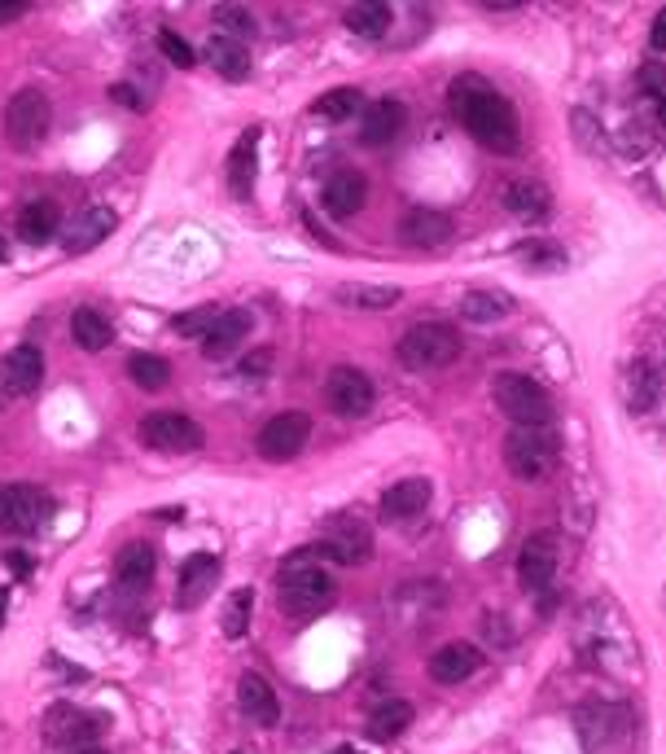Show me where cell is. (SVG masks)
Returning <instances> with one entry per match:
<instances>
[{"label":"cell","mask_w":666,"mask_h":754,"mask_svg":"<svg viewBox=\"0 0 666 754\" xmlns=\"http://www.w3.org/2000/svg\"><path fill=\"white\" fill-rule=\"evenodd\" d=\"M216 22H220L223 31H237V35H250V31H254V18H250L241 4H220V9H216Z\"/></svg>","instance_id":"f35d334b"},{"label":"cell","mask_w":666,"mask_h":754,"mask_svg":"<svg viewBox=\"0 0 666 754\" xmlns=\"http://www.w3.org/2000/svg\"><path fill=\"white\" fill-rule=\"evenodd\" d=\"M308 439H312V417L308 412H277L259 430L254 448H259L263 461H294L308 448Z\"/></svg>","instance_id":"9c48e42d"},{"label":"cell","mask_w":666,"mask_h":754,"mask_svg":"<svg viewBox=\"0 0 666 754\" xmlns=\"http://www.w3.org/2000/svg\"><path fill=\"white\" fill-rule=\"evenodd\" d=\"M71 754H106L102 746H80V751H71Z\"/></svg>","instance_id":"7dc6e473"},{"label":"cell","mask_w":666,"mask_h":754,"mask_svg":"<svg viewBox=\"0 0 666 754\" xmlns=\"http://www.w3.org/2000/svg\"><path fill=\"white\" fill-rule=\"evenodd\" d=\"M333 579L321 570V566H285L281 570V584H277V597H281V610L294 615V619H312L321 615L333 601Z\"/></svg>","instance_id":"3957f363"},{"label":"cell","mask_w":666,"mask_h":754,"mask_svg":"<svg viewBox=\"0 0 666 754\" xmlns=\"http://www.w3.org/2000/svg\"><path fill=\"white\" fill-rule=\"evenodd\" d=\"M53 124V111H49V97L44 88H18L4 106V136L13 149H35L44 140V132Z\"/></svg>","instance_id":"5b68a950"},{"label":"cell","mask_w":666,"mask_h":754,"mask_svg":"<svg viewBox=\"0 0 666 754\" xmlns=\"http://www.w3.org/2000/svg\"><path fill=\"white\" fill-rule=\"evenodd\" d=\"M373 399H377V386H373V377L360 374V369H351V365L333 369L330 381H325V404H330L337 417H346V421H355V417H368Z\"/></svg>","instance_id":"8fae6325"},{"label":"cell","mask_w":666,"mask_h":754,"mask_svg":"<svg viewBox=\"0 0 666 754\" xmlns=\"http://www.w3.org/2000/svg\"><path fill=\"white\" fill-rule=\"evenodd\" d=\"M404 119H408L404 102H395V97L368 102V111H364V127H360V136H364V145H391V140L399 136V127H404Z\"/></svg>","instance_id":"cb8c5ba5"},{"label":"cell","mask_w":666,"mask_h":754,"mask_svg":"<svg viewBox=\"0 0 666 754\" xmlns=\"http://www.w3.org/2000/svg\"><path fill=\"white\" fill-rule=\"evenodd\" d=\"M395 356L413 374H435V369H447L460 356V334L444 321H422L399 338Z\"/></svg>","instance_id":"7a4b0ae2"},{"label":"cell","mask_w":666,"mask_h":754,"mask_svg":"<svg viewBox=\"0 0 666 754\" xmlns=\"http://www.w3.org/2000/svg\"><path fill=\"white\" fill-rule=\"evenodd\" d=\"M158 49H163V53H167V62H171V66H180V71H189V66L198 62L194 44H189V40H180L176 31H158Z\"/></svg>","instance_id":"8d00e7d4"},{"label":"cell","mask_w":666,"mask_h":754,"mask_svg":"<svg viewBox=\"0 0 666 754\" xmlns=\"http://www.w3.org/2000/svg\"><path fill=\"white\" fill-rule=\"evenodd\" d=\"M321 119H333V124H342V119H351V115H360L364 111V97H360V88H333L325 97H316V106H312Z\"/></svg>","instance_id":"e575fe53"},{"label":"cell","mask_w":666,"mask_h":754,"mask_svg":"<svg viewBox=\"0 0 666 754\" xmlns=\"http://www.w3.org/2000/svg\"><path fill=\"white\" fill-rule=\"evenodd\" d=\"M504 461L522 483H540L556 470V439L540 426H522L504 443Z\"/></svg>","instance_id":"8992f818"},{"label":"cell","mask_w":666,"mask_h":754,"mask_svg":"<svg viewBox=\"0 0 666 754\" xmlns=\"http://www.w3.org/2000/svg\"><path fill=\"white\" fill-rule=\"evenodd\" d=\"M250 606H254V593H250V588H237L232 601H228V615H223V636H246Z\"/></svg>","instance_id":"d590c367"},{"label":"cell","mask_w":666,"mask_h":754,"mask_svg":"<svg viewBox=\"0 0 666 754\" xmlns=\"http://www.w3.org/2000/svg\"><path fill=\"white\" fill-rule=\"evenodd\" d=\"M254 149H259V127H246L241 140H237L232 154H228V189H232L237 198H250V193H254V171H259Z\"/></svg>","instance_id":"7402d4cb"},{"label":"cell","mask_w":666,"mask_h":754,"mask_svg":"<svg viewBox=\"0 0 666 754\" xmlns=\"http://www.w3.org/2000/svg\"><path fill=\"white\" fill-rule=\"evenodd\" d=\"M513 312V299L509 294H496V290H469L460 299V316L474 321V325H491V321H504Z\"/></svg>","instance_id":"1f68e13d"},{"label":"cell","mask_w":666,"mask_h":754,"mask_svg":"<svg viewBox=\"0 0 666 754\" xmlns=\"http://www.w3.org/2000/svg\"><path fill=\"white\" fill-rule=\"evenodd\" d=\"M0 381H4L9 395H31L44 381V356L35 347H13L0 360Z\"/></svg>","instance_id":"d6986e66"},{"label":"cell","mask_w":666,"mask_h":754,"mask_svg":"<svg viewBox=\"0 0 666 754\" xmlns=\"http://www.w3.org/2000/svg\"><path fill=\"white\" fill-rule=\"evenodd\" d=\"M211 325H216V312H211V307H194V312H180V316L171 321V329H176L180 338H194V334L207 338Z\"/></svg>","instance_id":"74e56055"},{"label":"cell","mask_w":666,"mask_h":754,"mask_svg":"<svg viewBox=\"0 0 666 754\" xmlns=\"http://www.w3.org/2000/svg\"><path fill=\"white\" fill-rule=\"evenodd\" d=\"M321 557H330L337 566H364L373 557V531L368 522H360L355 513H337L330 526H325V540L312 548Z\"/></svg>","instance_id":"52a82bcc"},{"label":"cell","mask_w":666,"mask_h":754,"mask_svg":"<svg viewBox=\"0 0 666 754\" xmlns=\"http://www.w3.org/2000/svg\"><path fill=\"white\" fill-rule=\"evenodd\" d=\"M333 754H355V751H351V746H342V751H333Z\"/></svg>","instance_id":"f907efd6"},{"label":"cell","mask_w":666,"mask_h":754,"mask_svg":"<svg viewBox=\"0 0 666 754\" xmlns=\"http://www.w3.org/2000/svg\"><path fill=\"white\" fill-rule=\"evenodd\" d=\"M399 233H404L408 247L435 251V247H444L447 238H451V216L430 211V207H417V211H408V216L399 220Z\"/></svg>","instance_id":"ac0fdd59"},{"label":"cell","mask_w":666,"mask_h":754,"mask_svg":"<svg viewBox=\"0 0 666 754\" xmlns=\"http://www.w3.org/2000/svg\"><path fill=\"white\" fill-rule=\"evenodd\" d=\"M4 562H9V570H13V575H31V570H35V562H31L27 553H18V548H13V553H4Z\"/></svg>","instance_id":"7bdbcfd3"},{"label":"cell","mask_w":666,"mask_h":754,"mask_svg":"<svg viewBox=\"0 0 666 754\" xmlns=\"http://www.w3.org/2000/svg\"><path fill=\"white\" fill-rule=\"evenodd\" d=\"M22 9H27L22 0H0V27L13 22V18H22Z\"/></svg>","instance_id":"f6af8a7d"},{"label":"cell","mask_w":666,"mask_h":754,"mask_svg":"<svg viewBox=\"0 0 666 754\" xmlns=\"http://www.w3.org/2000/svg\"><path fill=\"white\" fill-rule=\"evenodd\" d=\"M106 729V720L102 715H89V711H80V706H53L49 715H44V742L49 746H58V751H80V746H93V737Z\"/></svg>","instance_id":"30bf717a"},{"label":"cell","mask_w":666,"mask_h":754,"mask_svg":"<svg viewBox=\"0 0 666 754\" xmlns=\"http://www.w3.org/2000/svg\"><path fill=\"white\" fill-rule=\"evenodd\" d=\"M556 575V540L549 531H535L527 544H522V557H518V579H522V588H531V593H540V588H549Z\"/></svg>","instance_id":"4fadbf2b"},{"label":"cell","mask_w":666,"mask_h":754,"mask_svg":"<svg viewBox=\"0 0 666 754\" xmlns=\"http://www.w3.org/2000/svg\"><path fill=\"white\" fill-rule=\"evenodd\" d=\"M237 706H241V715H246L250 724H259V729H272V724L281 720L277 689H272L263 676H254V671L241 676V684H237Z\"/></svg>","instance_id":"e0dca14e"},{"label":"cell","mask_w":666,"mask_h":754,"mask_svg":"<svg viewBox=\"0 0 666 754\" xmlns=\"http://www.w3.org/2000/svg\"><path fill=\"white\" fill-rule=\"evenodd\" d=\"M268 365H272V352H250L241 360V374L246 377H268Z\"/></svg>","instance_id":"60d3db41"},{"label":"cell","mask_w":666,"mask_h":754,"mask_svg":"<svg viewBox=\"0 0 666 754\" xmlns=\"http://www.w3.org/2000/svg\"><path fill=\"white\" fill-rule=\"evenodd\" d=\"M518 254L522 259H535V268H561L565 263L561 247H553V242H527V247H518Z\"/></svg>","instance_id":"ab89813d"},{"label":"cell","mask_w":666,"mask_h":754,"mask_svg":"<svg viewBox=\"0 0 666 754\" xmlns=\"http://www.w3.org/2000/svg\"><path fill=\"white\" fill-rule=\"evenodd\" d=\"M333 299H337L342 307L386 312V307H395V303L404 299V290H399V285H355V281H346V285H337V290H333Z\"/></svg>","instance_id":"4316f807"},{"label":"cell","mask_w":666,"mask_h":754,"mask_svg":"<svg viewBox=\"0 0 666 754\" xmlns=\"http://www.w3.org/2000/svg\"><path fill=\"white\" fill-rule=\"evenodd\" d=\"M154 570H158V553L149 548V544H127L123 553H118V562H114V575H118V588H127V593H145L149 588V579H154Z\"/></svg>","instance_id":"603a6c76"},{"label":"cell","mask_w":666,"mask_h":754,"mask_svg":"<svg viewBox=\"0 0 666 754\" xmlns=\"http://www.w3.org/2000/svg\"><path fill=\"white\" fill-rule=\"evenodd\" d=\"M658 119H663V124H666V102H663V106H658Z\"/></svg>","instance_id":"c3c4849f"},{"label":"cell","mask_w":666,"mask_h":754,"mask_svg":"<svg viewBox=\"0 0 666 754\" xmlns=\"http://www.w3.org/2000/svg\"><path fill=\"white\" fill-rule=\"evenodd\" d=\"M413 724V706L404 702V698H391V702H382L373 715H368V737L373 742H395V737H404V729Z\"/></svg>","instance_id":"f546056e"},{"label":"cell","mask_w":666,"mask_h":754,"mask_svg":"<svg viewBox=\"0 0 666 754\" xmlns=\"http://www.w3.org/2000/svg\"><path fill=\"white\" fill-rule=\"evenodd\" d=\"M216 579H220V557H211V553H194V557L180 566L176 606H180V610H194V606H202V601L211 597Z\"/></svg>","instance_id":"2e32d148"},{"label":"cell","mask_w":666,"mask_h":754,"mask_svg":"<svg viewBox=\"0 0 666 754\" xmlns=\"http://www.w3.org/2000/svg\"><path fill=\"white\" fill-rule=\"evenodd\" d=\"M111 97L118 102V106H132V111H145V102L132 93V84H114L111 88Z\"/></svg>","instance_id":"b9f144b4"},{"label":"cell","mask_w":666,"mask_h":754,"mask_svg":"<svg viewBox=\"0 0 666 754\" xmlns=\"http://www.w3.org/2000/svg\"><path fill=\"white\" fill-rule=\"evenodd\" d=\"M447 102H451V111L460 115L465 132H469L478 145H487V149H496V154H513V149H518V140H522L518 111H513L482 75H456L451 88H447Z\"/></svg>","instance_id":"6da1fadb"},{"label":"cell","mask_w":666,"mask_h":754,"mask_svg":"<svg viewBox=\"0 0 666 754\" xmlns=\"http://www.w3.org/2000/svg\"><path fill=\"white\" fill-rule=\"evenodd\" d=\"M422 509H430V483L426 479H404L382 496V517L386 522H408Z\"/></svg>","instance_id":"d4e9b609"},{"label":"cell","mask_w":666,"mask_h":754,"mask_svg":"<svg viewBox=\"0 0 666 754\" xmlns=\"http://www.w3.org/2000/svg\"><path fill=\"white\" fill-rule=\"evenodd\" d=\"M478 667H482V653H478L469 640H451V645H444V649L430 658V676H435L439 684H460V680H469Z\"/></svg>","instance_id":"44dd1931"},{"label":"cell","mask_w":666,"mask_h":754,"mask_svg":"<svg viewBox=\"0 0 666 754\" xmlns=\"http://www.w3.org/2000/svg\"><path fill=\"white\" fill-rule=\"evenodd\" d=\"M53 233H62V216H58V207H53V202H44V198L27 202V207H22V216H18V238H22L27 247H44V242H53Z\"/></svg>","instance_id":"484cf974"},{"label":"cell","mask_w":666,"mask_h":754,"mask_svg":"<svg viewBox=\"0 0 666 754\" xmlns=\"http://www.w3.org/2000/svg\"><path fill=\"white\" fill-rule=\"evenodd\" d=\"M504 207H509L513 216H522V220H544V216H549V207H553V198H549V189H544V185H535V180H518V185H509V189H504Z\"/></svg>","instance_id":"4dcf8cb0"},{"label":"cell","mask_w":666,"mask_h":754,"mask_svg":"<svg viewBox=\"0 0 666 754\" xmlns=\"http://www.w3.org/2000/svg\"><path fill=\"white\" fill-rule=\"evenodd\" d=\"M491 395L500 404V412L518 426H544L553 417V395L535 381V377L522 374H500L491 381Z\"/></svg>","instance_id":"277c9868"},{"label":"cell","mask_w":666,"mask_h":754,"mask_svg":"<svg viewBox=\"0 0 666 754\" xmlns=\"http://www.w3.org/2000/svg\"><path fill=\"white\" fill-rule=\"evenodd\" d=\"M136 434L154 452H198L202 448V426L185 412H149V417H141Z\"/></svg>","instance_id":"ba28073f"},{"label":"cell","mask_w":666,"mask_h":754,"mask_svg":"<svg viewBox=\"0 0 666 754\" xmlns=\"http://www.w3.org/2000/svg\"><path fill=\"white\" fill-rule=\"evenodd\" d=\"M207 62L216 66V75L223 80H246L250 75V53H246V44L241 40H232V35H211V44H207Z\"/></svg>","instance_id":"f1b7e54d"},{"label":"cell","mask_w":666,"mask_h":754,"mask_svg":"<svg viewBox=\"0 0 666 754\" xmlns=\"http://www.w3.org/2000/svg\"><path fill=\"white\" fill-rule=\"evenodd\" d=\"M321 202H325V211H330L333 220H351V216H360L364 202H368V180H364L355 167H342V171H333L330 180H325Z\"/></svg>","instance_id":"5bb4252c"},{"label":"cell","mask_w":666,"mask_h":754,"mask_svg":"<svg viewBox=\"0 0 666 754\" xmlns=\"http://www.w3.org/2000/svg\"><path fill=\"white\" fill-rule=\"evenodd\" d=\"M53 513V504L44 501V492L35 488H0V531L4 535H31L44 526V517Z\"/></svg>","instance_id":"7c38bea8"},{"label":"cell","mask_w":666,"mask_h":754,"mask_svg":"<svg viewBox=\"0 0 666 754\" xmlns=\"http://www.w3.org/2000/svg\"><path fill=\"white\" fill-rule=\"evenodd\" d=\"M111 233H114L111 207H89V211H80L58 238H62V251L66 254H84V251H93V247H102Z\"/></svg>","instance_id":"9a60e30c"},{"label":"cell","mask_w":666,"mask_h":754,"mask_svg":"<svg viewBox=\"0 0 666 754\" xmlns=\"http://www.w3.org/2000/svg\"><path fill=\"white\" fill-rule=\"evenodd\" d=\"M127 377H132L141 390H163V386L171 381V365H167L163 356L141 352V356H132V360H127Z\"/></svg>","instance_id":"d6a6232c"},{"label":"cell","mask_w":666,"mask_h":754,"mask_svg":"<svg viewBox=\"0 0 666 754\" xmlns=\"http://www.w3.org/2000/svg\"><path fill=\"white\" fill-rule=\"evenodd\" d=\"M346 27H351L355 35L377 40V35H386V27H391V4H351V9H346Z\"/></svg>","instance_id":"836d02e7"},{"label":"cell","mask_w":666,"mask_h":754,"mask_svg":"<svg viewBox=\"0 0 666 754\" xmlns=\"http://www.w3.org/2000/svg\"><path fill=\"white\" fill-rule=\"evenodd\" d=\"M4 610H9V593L0 588V628H4Z\"/></svg>","instance_id":"bcb514c9"},{"label":"cell","mask_w":666,"mask_h":754,"mask_svg":"<svg viewBox=\"0 0 666 754\" xmlns=\"http://www.w3.org/2000/svg\"><path fill=\"white\" fill-rule=\"evenodd\" d=\"M246 334H250V312L246 307L223 312V316H216V325L207 329V338H202V356L207 360H223L228 352H237L246 343Z\"/></svg>","instance_id":"ffe728a7"},{"label":"cell","mask_w":666,"mask_h":754,"mask_svg":"<svg viewBox=\"0 0 666 754\" xmlns=\"http://www.w3.org/2000/svg\"><path fill=\"white\" fill-rule=\"evenodd\" d=\"M4 254H9V247H4V238H0V259H4Z\"/></svg>","instance_id":"681fc988"},{"label":"cell","mask_w":666,"mask_h":754,"mask_svg":"<svg viewBox=\"0 0 666 754\" xmlns=\"http://www.w3.org/2000/svg\"><path fill=\"white\" fill-rule=\"evenodd\" d=\"M649 44L658 49V53H666V9L654 18V31H649Z\"/></svg>","instance_id":"ee69618b"},{"label":"cell","mask_w":666,"mask_h":754,"mask_svg":"<svg viewBox=\"0 0 666 754\" xmlns=\"http://www.w3.org/2000/svg\"><path fill=\"white\" fill-rule=\"evenodd\" d=\"M71 338H75V347H80V352H106V347L114 343V329L102 312H93V307H75V312H71Z\"/></svg>","instance_id":"83f0119b"}]
</instances>
